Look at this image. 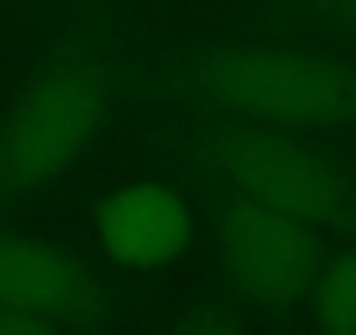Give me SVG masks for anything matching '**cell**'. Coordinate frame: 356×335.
Returning <instances> with one entry per match:
<instances>
[{
	"label": "cell",
	"mask_w": 356,
	"mask_h": 335,
	"mask_svg": "<svg viewBox=\"0 0 356 335\" xmlns=\"http://www.w3.org/2000/svg\"><path fill=\"white\" fill-rule=\"evenodd\" d=\"M0 304L53 321H88L105 311L91 272L60 245L0 234Z\"/></svg>",
	"instance_id": "5b68a950"
},
{
	"label": "cell",
	"mask_w": 356,
	"mask_h": 335,
	"mask_svg": "<svg viewBox=\"0 0 356 335\" xmlns=\"http://www.w3.org/2000/svg\"><path fill=\"white\" fill-rule=\"evenodd\" d=\"M220 252L234 286L248 300L276 311L311 297L321 269V248L311 224L245 196L224 210Z\"/></svg>",
	"instance_id": "277c9868"
},
{
	"label": "cell",
	"mask_w": 356,
	"mask_h": 335,
	"mask_svg": "<svg viewBox=\"0 0 356 335\" xmlns=\"http://www.w3.org/2000/svg\"><path fill=\"white\" fill-rule=\"evenodd\" d=\"M314 318L332 332H356V252L318 269L311 286Z\"/></svg>",
	"instance_id": "52a82bcc"
},
{
	"label": "cell",
	"mask_w": 356,
	"mask_h": 335,
	"mask_svg": "<svg viewBox=\"0 0 356 335\" xmlns=\"http://www.w3.org/2000/svg\"><path fill=\"white\" fill-rule=\"evenodd\" d=\"M196 91L207 101L255 122H356L353 70L269 46H231L210 53L196 67Z\"/></svg>",
	"instance_id": "6da1fadb"
},
{
	"label": "cell",
	"mask_w": 356,
	"mask_h": 335,
	"mask_svg": "<svg viewBox=\"0 0 356 335\" xmlns=\"http://www.w3.org/2000/svg\"><path fill=\"white\" fill-rule=\"evenodd\" d=\"M95 234L115 265L157 269L189 248L193 213L171 186L129 182L98 206Z\"/></svg>",
	"instance_id": "8992f818"
},
{
	"label": "cell",
	"mask_w": 356,
	"mask_h": 335,
	"mask_svg": "<svg viewBox=\"0 0 356 335\" xmlns=\"http://www.w3.org/2000/svg\"><path fill=\"white\" fill-rule=\"evenodd\" d=\"M46 328H49L46 318H35L29 311L0 304V335H32V332H46Z\"/></svg>",
	"instance_id": "ba28073f"
},
{
	"label": "cell",
	"mask_w": 356,
	"mask_h": 335,
	"mask_svg": "<svg viewBox=\"0 0 356 335\" xmlns=\"http://www.w3.org/2000/svg\"><path fill=\"white\" fill-rule=\"evenodd\" d=\"M217 164L245 199L273 206L311 227L339 220L353 196L328 157L262 129L227 136L217 150Z\"/></svg>",
	"instance_id": "3957f363"
},
{
	"label": "cell",
	"mask_w": 356,
	"mask_h": 335,
	"mask_svg": "<svg viewBox=\"0 0 356 335\" xmlns=\"http://www.w3.org/2000/svg\"><path fill=\"white\" fill-rule=\"evenodd\" d=\"M353 8H356V0H353Z\"/></svg>",
	"instance_id": "9c48e42d"
},
{
	"label": "cell",
	"mask_w": 356,
	"mask_h": 335,
	"mask_svg": "<svg viewBox=\"0 0 356 335\" xmlns=\"http://www.w3.org/2000/svg\"><path fill=\"white\" fill-rule=\"evenodd\" d=\"M108 84L88 63L46 70L0 126V186L32 193L63 179L105 122Z\"/></svg>",
	"instance_id": "7a4b0ae2"
}]
</instances>
